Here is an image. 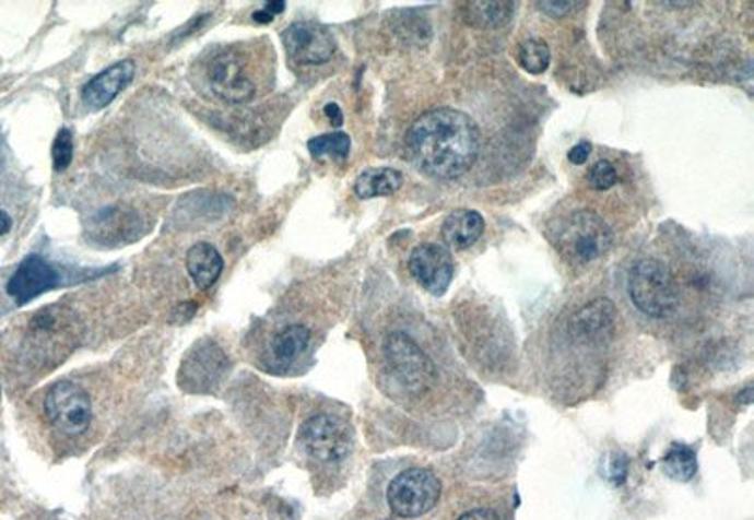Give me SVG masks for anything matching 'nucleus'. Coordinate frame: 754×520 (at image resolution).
<instances>
[{
	"instance_id": "nucleus-1",
	"label": "nucleus",
	"mask_w": 754,
	"mask_h": 520,
	"mask_svg": "<svg viewBox=\"0 0 754 520\" xmlns=\"http://www.w3.org/2000/svg\"><path fill=\"white\" fill-rule=\"evenodd\" d=\"M405 147L426 176L460 178L480 155V129L467 114L438 108L413 121L405 134Z\"/></svg>"
},
{
	"instance_id": "nucleus-8",
	"label": "nucleus",
	"mask_w": 754,
	"mask_h": 520,
	"mask_svg": "<svg viewBox=\"0 0 754 520\" xmlns=\"http://www.w3.org/2000/svg\"><path fill=\"white\" fill-rule=\"evenodd\" d=\"M44 411L51 426L67 436H80L93 418L90 394L72 381H59L48 390Z\"/></svg>"
},
{
	"instance_id": "nucleus-4",
	"label": "nucleus",
	"mask_w": 754,
	"mask_h": 520,
	"mask_svg": "<svg viewBox=\"0 0 754 520\" xmlns=\"http://www.w3.org/2000/svg\"><path fill=\"white\" fill-rule=\"evenodd\" d=\"M610 226L590 210H579L558 225L555 244L558 251L577 264H590L610 251Z\"/></svg>"
},
{
	"instance_id": "nucleus-25",
	"label": "nucleus",
	"mask_w": 754,
	"mask_h": 520,
	"mask_svg": "<svg viewBox=\"0 0 754 520\" xmlns=\"http://www.w3.org/2000/svg\"><path fill=\"white\" fill-rule=\"evenodd\" d=\"M617 170H615V166L611 165L610 161H600L590 170V184L598 191H608V189L617 184Z\"/></svg>"
},
{
	"instance_id": "nucleus-18",
	"label": "nucleus",
	"mask_w": 754,
	"mask_h": 520,
	"mask_svg": "<svg viewBox=\"0 0 754 520\" xmlns=\"http://www.w3.org/2000/svg\"><path fill=\"white\" fill-rule=\"evenodd\" d=\"M404 184V178L394 168H372L358 176L355 181V194L358 199L370 200L377 197H389Z\"/></svg>"
},
{
	"instance_id": "nucleus-20",
	"label": "nucleus",
	"mask_w": 754,
	"mask_h": 520,
	"mask_svg": "<svg viewBox=\"0 0 754 520\" xmlns=\"http://www.w3.org/2000/svg\"><path fill=\"white\" fill-rule=\"evenodd\" d=\"M662 468L670 480L686 483L693 480L696 473V452L683 444H673L662 460Z\"/></svg>"
},
{
	"instance_id": "nucleus-29",
	"label": "nucleus",
	"mask_w": 754,
	"mask_h": 520,
	"mask_svg": "<svg viewBox=\"0 0 754 520\" xmlns=\"http://www.w3.org/2000/svg\"><path fill=\"white\" fill-rule=\"evenodd\" d=\"M325 114H327V117H329L332 127H342L343 114L342 110H340V106H338V104H327V106H325Z\"/></svg>"
},
{
	"instance_id": "nucleus-23",
	"label": "nucleus",
	"mask_w": 754,
	"mask_h": 520,
	"mask_svg": "<svg viewBox=\"0 0 754 520\" xmlns=\"http://www.w3.org/2000/svg\"><path fill=\"white\" fill-rule=\"evenodd\" d=\"M473 7H478L473 10L478 23H485L491 27L506 25L515 12L514 2H475Z\"/></svg>"
},
{
	"instance_id": "nucleus-32",
	"label": "nucleus",
	"mask_w": 754,
	"mask_h": 520,
	"mask_svg": "<svg viewBox=\"0 0 754 520\" xmlns=\"http://www.w3.org/2000/svg\"><path fill=\"white\" fill-rule=\"evenodd\" d=\"M254 20L264 25V23H270V21L274 20V15L268 14L267 10H257L254 14Z\"/></svg>"
},
{
	"instance_id": "nucleus-17",
	"label": "nucleus",
	"mask_w": 754,
	"mask_h": 520,
	"mask_svg": "<svg viewBox=\"0 0 754 520\" xmlns=\"http://www.w3.org/2000/svg\"><path fill=\"white\" fill-rule=\"evenodd\" d=\"M186 264L187 272L200 291H208V288L213 287L223 272V257L212 244H207V241L195 244L189 249Z\"/></svg>"
},
{
	"instance_id": "nucleus-26",
	"label": "nucleus",
	"mask_w": 754,
	"mask_h": 520,
	"mask_svg": "<svg viewBox=\"0 0 754 520\" xmlns=\"http://www.w3.org/2000/svg\"><path fill=\"white\" fill-rule=\"evenodd\" d=\"M538 7L551 17H563L574 10L576 2H538Z\"/></svg>"
},
{
	"instance_id": "nucleus-24",
	"label": "nucleus",
	"mask_w": 754,
	"mask_h": 520,
	"mask_svg": "<svg viewBox=\"0 0 754 520\" xmlns=\"http://www.w3.org/2000/svg\"><path fill=\"white\" fill-rule=\"evenodd\" d=\"M72 155H74V142H72V132L69 129L59 130L56 140H54V147H51V157H54V170L64 172L72 163Z\"/></svg>"
},
{
	"instance_id": "nucleus-27",
	"label": "nucleus",
	"mask_w": 754,
	"mask_h": 520,
	"mask_svg": "<svg viewBox=\"0 0 754 520\" xmlns=\"http://www.w3.org/2000/svg\"><path fill=\"white\" fill-rule=\"evenodd\" d=\"M590 151H592V145L589 142H579V144L574 145L569 150L568 158L572 165H584L587 163V158L590 157Z\"/></svg>"
},
{
	"instance_id": "nucleus-2",
	"label": "nucleus",
	"mask_w": 754,
	"mask_h": 520,
	"mask_svg": "<svg viewBox=\"0 0 754 520\" xmlns=\"http://www.w3.org/2000/svg\"><path fill=\"white\" fill-rule=\"evenodd\" d=\"M261 57L247 49V44H231L207 57L204 82L210 93L221 103L246 104L262 93L267 83Z\"/></svg>"
},
{
	"instance_id": "nucleus-13",
	"label": "nucleus",
	"mask_w": 754,
	"mask_h": 520,
	"mask_svg": "<svg viewBox=\"0 0 754 520\" xmlns=\"http://www.w3.org/2000/svg\"><path fill=\"white\" fill-rule=\"evenodd\" d=\"M144 233L142 220L134 210L125 205H111L96 213L87 226L91 240L98 246H121L138 240Z\"/></svg>"
},
{
	"instance_id": "nucleus-5",
	"label": "nucleus",
	"mask_w": 754,
	"mask_h": 520,
	"mask_svg": "<svg viewBox=\"0 0 754 520\" xmlns=\"http://www.w3.org/2000/svg\"><path fill=\"white\" fill-rule=\"evenodd\" d=\"M441 485L438 477L423 468H412L397 475L387 491L391 511L402 519H417L438 504Z\"/></svg>"
},
{
	"instance_id": "nucleus-10",
	"label": "nucleus",
	"mask_w": 754,
	"mask_h": 520,
	"mask_svg": "<svg viewBox=\"0 0 754 520\" xmlns=\"http://www.w3.org/2000/svg\"><path fill=\"white\" fill-rule=\"evenodd\" d=\"M225 351L212 340H202L187 353L179 368V385L187 392H210L228 371Z\"/></svg>"
},
{
	"instance_id": "nucleus-7",
	"label": "nucleus",
	"mask_w": 754,
	"mask_h": 520,
	"mask_svg": "<svg viewBox=\"0 0 754 520\" xmlns=\"http://www.w3.org/2000/svg\"><path fill=\"white\" fill-rule=\"evenodd\" d=\"M385 356L398 381L413 394L425 392L434 383L436 368L433 361L410 335L402 332L389 335L385 342Z\"/></svg>"
},
{
	"instance_id": "nucleus-15",
	"label": "nucleus",
	"mask_w": 754,
	"mask_h": 520,
	"mask_svg": "<svg viewBox=\"0 0 754 520\" xmlns=\"http://www.w3.org/2000/svg\"><path fill=\"white\" fill-rule=\"evenodd\" d=\"M615 327V306L605 298L590 302L585 308L579 309L574 321L572 332L587 343H602L613 334Z\"/></svg>"
},
{
	"instance_id": "nucleus-6",
	"label": "nucleus",
	"mask_w": 754,
	"mask_h": 520,
	"mask_svg": "<svg viewBox=\"0 0 754 520\" xmlns=\"http://www.w3.org/2000/svg\"><path fill=\"white\" fill-rule=\"evenodd\" d=\"M298 441L311 459L337 464L347 459L353 449V432L342 418L321 413L301 426Z\"/></svg>"
},
{
	"instance_id": "nucleus-12",
	"label": "nucleus",
	"mask_w": 754,
	"mask_h": 520,
	"mask_svg": "<svg viewBox=\"0 0 754 520\" xmlns=\"http://www.w3.org/2000/svg\"><path fill=\"white\" fill-rule=\"evenodd\" d=\"M408 268L421 287L433 295L441 296L451 285L455 260L446 247L423 244L413 249Z\"/></svg>"
},
{
	"instance_id": "nucleus-21",
	"label": "nucleus",
	"mask_w": 754,
	"mask_h": 520,
	"mask_svg": "<svg viewBox=\"0 0 754 520\" xmlns=\"http://www.w3.org/2000/svg\"><path fill=\"white\" fill-rule=\"evenodd\" d=\"M517 61L530 74H543L551 64V49L547 42L540 38H528L521 42L517 48Z\"/></svg>"
},
{
	"instance_id": "nucleus-22",
	"label": "nucleus",
	"mask_w": 754,
	"mask_h": 520,
	"mask_svg": "<svg viewBox=\"0 0 754 520\" xmlns=\"http://www.w3.org/2000/svg\"><path fill=\"white\" fill-rule=\"evenodd\" d=\"M308 150L311 157H334L343 161L350 155L351 138L345 132H329V134L311 138Z\"/></svg>"
},
{
	"instance_id": "nucleus-16",
	"label": "nucleus",
	"mask_w": 754,
	"mask_h": 520,
	"mask_svg": "<svg viewBox=\"0 0 754 520\" xmlns=\"http://www.w3.org/2000/svg\"><path fill=\"white\" fill-rule=\"evenodd\" d=\"M485 231V221L475 210H455L447 215L441 226V238L447 246L457 251H464L480 240Z\"/></svg>"
},
{
	"instance_id": "nucleus-30",
	"label": "nucleus",
	"mask_w": 754,
	"mask_h": 520,
	"mask_svg": "<svg viewBox=\"0 0 754 520\" xmlns=\"http://www.w3.org/2000/svg\"><path fill=\"white\" fill-rule=\"evenodd\" d=\"M10 228H12V217L4 208H0V236L10 233Z\"/></svg>"
},
{
	"instance_id": "nucleus-14",
	"label": "nucleus",
	"mask_w": 754,
	"mask_h": 520,
	"mask_svg": "<svg viewBox=\"0 0 754 520\" xmlns=\"http://www.w3.org/2000/svg\"><path fill=\"white\" fill-rule=\"evenodd\" d=\"M132 78H134V62L125 59L111 64L83 87V103L90 106L91 110H103L108 104L114 103V98L121 91L127 90Z\"/></svg>"
},
{
	"instance_id": "nucleus-3",
	"label": "nucleus",
	"mask_w": 754,
	"mask_h": 520,
	"mask_svg": "<svg viewBox=\"0 0 754 520\" xmlns=\"http://www.w3.org/2000/svg\"><path fill=\"white\" fill-rule=\"evenodd\" d=\"M628 295L645 316L662 319L678 308V287L670 268L657 259H644L628 274Z\"/></svg>"
},
{
	"instance_id": "nucleus-31",
	"label": "nucleus",
	"mask_w": 754,
	"mask_h": 520,
	"mask_svg": "<svg viewBox=\"0 0 754 520\" xmlns=\"http://www.w3.org/2000/svg\"><path fill=\"white\" fill-rule=\"evenodd\" d=\"M262 10H267L270 15L282 14L283 10H285V2H282V0L267 2V7L262 8Z\"/></svg>"
},
{
	"instance_id": "nucleus-9",
	"label": "nucleus",
	"mask_w": 754,
	"mask_h": 520,
	"mask_svg": "<svg viewBox=\"0 0 754 520\" xmlns=\"http://www.w3.org/2000/svg\"><path fill=\"white\" fill-rule=\"evenodd\" d=\"M288 61L296 67H319L329 62L337 51V42L329 28L314 21H298L282 33Z\"/></svg>"
},
{
	"instance_id": "nucleus-19",
	"label": "nucleus",
	"mask_w": 754,
	"mask_h": 520,
	"mask_svg": "<svg viewBox=\"0 0 754 520\" xmlns=\"http://www.w3.org/2000/svg\"><path fill=\"white\" fill-rule=\"evenodd\" d=\"M311 334L304 324H288L282 332L274 335V340L270 343V351L275 358V363L288 366V364L296 361L298 356L308 350Z\"/></svg>"
},
{
	"instance_id": "nucleus-11",
	"label": "nucleus",
	"mask_w": 754,
	"mask_h": 520,
	"mask_svg": "<svg viewBox=\"0 0 754 520\" xmlns=\"http://www.w3.org/2000/svg\"><path fill=\"white\" fill-rule=\"evenodd\" d=\"M61 283L62 274L59 268L54 267L40 255H28L21 260L14 275L8 281L7 293L10 298H14L17 306H25L44 293L59 287Z\"/></svg>"
},
{
	"instance_id": "nucleus-28",
	"label": "nucleus",
	"mask_w": 754,
	"mask_h": 520,
	"mask_svg": "<svg viewBox=\"0 0 754 520\" xmlns=\"http://www.w3.org/2000/svg\"><path fill=\"white\" fill-rule=\"evenodd\" d=\"M459 520H500L498 515L494 513L493 509H473V511H468V513L462 515Z\"/></svg>"
}]
</instances>
